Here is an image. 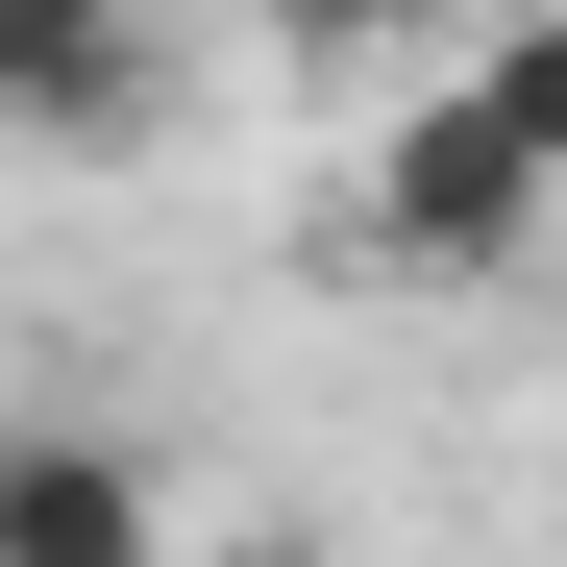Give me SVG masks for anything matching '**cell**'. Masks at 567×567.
<instances>
[{"label": "cell", "instance_id": "7a4b0ae2", "mask_svg": "<svg viewBox=\"0 0 567 567\" xmlns=\"http://www.w3.org/2000/svg\"><path fill=\"white\" fill-rule=\"evenodd\" d=\"M0 567H173V468L124 420H0Z\"/></svg>", "mask_w": 567, "mask_h": 567}, {"label": "cell", "instance_id": "3957f363", "mask_svg": "<svg viewBox=\"0 0 567 567\" xmlns=\"http://www.w3.org/2000/svg\"><path fill=\"white\" fill-rule=\"evenodd\" d=\"M0 124L25 148H124V124H173V50L100 25V0H0Z\"/></svg>", "mask_w": 567, "mask_h": 567}, {"label": "cell", "instance_id": "6da1fadb", "mask_svg": "<svg viewBox=\"0 0 567 567\" xmlns=\"http://www.w3.org/2000/svg\"><path fill=\"white\" fill-rule=\"evenodd\" d=\"M543 198H567V148L494 100V74H420V100L370 124V271H420V297L543 271Z\"/></svg>", "mask_w": 567, "mask_h": 567}]
</instances>
